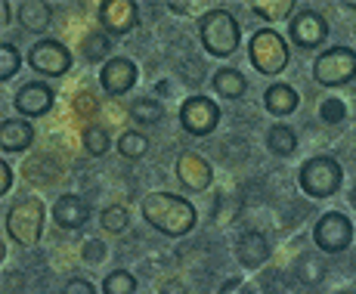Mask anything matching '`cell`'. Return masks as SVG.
I'll return each instance as SVG.
<instances>
[{"label": "cell", "instance_id": "cell-20", "mask_svg": "<svg viewBox=\"0 0 356 294\" xmlns=\"http://www.w3.org/2000/svg\"><path fill=\"white\" fill-rule=\"evenodd\" d=\"M211 84H214V90L220 93L223 99H242L245 90H248V78H245L238 68H220Z\"/></svg>", "mask_w": 356, "mask_h": 294}, {"label": "cell", "instance_id": "cell-36", "mask_svg": "<svg viewBox=\"0 0 356 294\" xmlns=\"http://www.w3.org/2000/svg\"><path fill=\"white\" fill-rule=\"evenodd\" d=\"M10 13H13V3L10 0H0V25H10Z\"/></svg>", "mask_w": 356, "mask_h": 294}, {"label": "cell", "instance_id": "cell-38", "mask_svg": "<svg viewBox=\"0 0 356 294\" xmlns=\"http://www.w3.org/2000/svg\"><path fill=\"white\" fill-rule=\"evenodd\" d=\"M350 202H353V208H356V186L350 189Z\"/></svg>", "mask_w": 356, "mask_h": 294}, {"label": "cell", "instance_id": "cell-9", "mask_svg": "<svg viewBox=\"0 0 356 294\" xmlns=\"http://www.w3.org/2000/svg\"><path fill=\"white\" fill-rule=\"evenodd\" d=\"M180 124L186 133L193 136H208L217 131V124H220V106H217L214 99L208 97H189L186 102L180 106Z\"/></svg>", "mask_w": 356, "mask_h": 294}, {"label": "cell", "instance_id": "cell-30", "mask_svg": "<svg viewBox=\"0 0 356 294\" xmlns=\"http://www.w3.org/2000/svg\"><path fill=\"white\" fill-rule=\"evenodd\" d=\"M319 118H323L325 124H341V121L347 118V102L338 97H325L323 106H319Z\"/></svg>", "mask_w": 356, "mask_h": 294}, {"label": "cell", "instance_id": "cell-2", "mask_svg": "<svg viewBox=\"0 0 356 294\" xmlns=\"http://www.w3.org/2000/svg\"><path fill=\"white\" fill-rule=\"evenodd\" d=\"M44 220H47V208L40 198H19L10 204L6 211V236L22 248H34L44 236Z\"/></svg>", "mask_w": 356, "mask_h": 294}, {"label": "cell", "instance_id": "cell-29", "mask_svg": "<svg viewBox=\"0 0 356 294\" xmlns=\"http://www.w3.org/2000/svg\"><path fill=\"white\" fill-rule=\"evenodd\" d=\"M84 146H87V152H90V155H106L108 152V133H106V127L87 124L84 127Z\"/></svg>", "mask_w": 356, "mask_h": 294}, {"label": "cell", "instance_id": "cell-3", "mask_svg": "<svg viewBox=\"0 0 356 294\" xmlns=\"http://www.w3.org/2000/svg\"><path fill=\"white\" fill-rule=\"evenodd\" d=\"M198 38H202V47L211 53V56H232L238 50V40H242V31H238V22L229 16L227 10H208L202 19H198Z\"/></svg>", "mask_w": 356, "mask_h": 294}, {"label": "cell", "instance_id": "cell-13", "mask_svg": "<svg viewBox=\"0 0 356 294\" xmlns=\"http://www.w3.org/2000/svg\"><path fill=\"white\" fill-rule=\"evenodd\" d=\"M99 84L108 97H121V93H127L130 87L136 84V65L124 56L108 59V63L99 68Z\"/></svg>", "mask_w": 356, "mask_h": 294}, {"label": "cell", "instance_id": "cell-16", "mask_svg": "<svg viewBox=\"0 0 356 294\" xmlns=\"http://www.w3.org/2000/svg\"><path fill=\"white\" fill-rule=\"evenodd\" d=\"M53 220H56L59 229H81L87 220H90V204L81 195H59L56 204H53Z\"/></svg>", "mask_w": 356, "mask_h": 294}, {"label": "cell", "instance_id": "cell-24", "mask_svg": "<svg viewBox=\"0 0 356 294\" xmlns=\"http://www.w3.org/2000/svg\"><path fill=\"white\" fill-rule=\"evenodd\" d=\"M298 279L307 285H319L325 279V266L319 254H300L298 257Z\"/></svg>", "mask_w": 356, "mask_h": 294}, {"label": "cell", "instance_id": "cell-11", "mask_svg": "<svg viewBox=\"0 0 356 294\" xmlns=\"http://www.w3.org/2000/svg\"><path fill=\"white\" fill-rule=\"evenodd\" d=\"M136 13L140 6L134 0H102L99 3V25L106 34H115V38H124L136 28Z\"/></svg>", "mask_w": 356, "mask_h": 294}, {"label": "cell", "instance_id": "cell-10", "mask_svg": "<svg viewBox=\"0 0 356 294\" xmlns=\"http://www.w3.org/2000/svg\"><path fill=\"white\" fill-rule=\"evenodd\" d=\"M289 38L300 50H316L328 38V22L316 10H298V16L289 22Z\"/></svg>", "mask_w": 356, "mask_h": 294}, {"label": "cell", "instance_id": "cell-37", "mask_svg": "<svg viewBox=\"0 0 356 294\" xmlns=\"http://www.w3.org/2000/svg\"><path fill=\"white\" fill-rule=\"evenodd\" d=\"M90 108H93L90 93H81V99H78V112H90Z\"/></svg>", "mask_w": 356, "mask_h": 294}, {"label": "cell", "instance_id": "cell-34", "mask_svg": "<svg viewBox=\"0 0 356 294\" xmlns=\"http://www.w3.org/2000/svg\"><path fill=\"white\" fill-rule=\"evenodd\" d=\"M63 294H97V288L87 279H68L63 285Z\"/></svg>", "mask_w": 356, "mask_h": 294}, {"label": "cell", "instance_id": "cell-35", "mask_svg": "<svg viewBox=\"0 0 356 294\" xmlns=\"http://www.w3.org/2000/svg\"><path fill=\"white\" fill-rule=\"evenodd\" d=\"M10 186H13V168L6 161H0V193H10Z\"/></svg>", "mask_w": 356, "mask_h": 294}, {"label": "cell", "instance_id": "cell-17", "mask_svg": "<svg viewBox=\"0 0 356 294\" xmlns=\"http://www.w3.org/2000/svg\"><path fill=\"white\" fill-rule=\"evenodd\" d=\"M34 142V127L22 118H6L0 124V149L3 152H25Z\"/></svg>", "mask_w": 356, "mask_h": 294}, {"label": "cell", "instance_id": "cell-18", "mask_svg": "<svg viewBox=\"0 0 356 294\" xmlns=\"http://www.w3.org/2000/svg\"><path fill=\"white\" fill-rule=\"evenodd\" d=\"M16 16H19V25L31 34H40L50 28V19H53V10L47 0H22L16 3Z\"/></svg>", "mask_w": 356, "mask_h": 294}, {"label": "cell", "instance_id": "cell-15", "mask_svg": "<svg viewBox=\"0 0 356 294\" xmlns=\"http://www.w3.org/2000/svg\"><path fill=\"white\" fill-rule=\"evenodd\" d=\"M177 177H180V183L186 189H193V193H202V189L211 186V180H214V170H211V164L204 161L202 155L183 152L180 158H177Z\"/></svg>", "mask_w": 356, "mask_h": 294}, {"label": "cell", "instance_id": "cell-4", "mask_svg": "<svg viewBox=\"0 0 356 294\" xmlns=\"http://www.w3.org/2000/svg\"><path fill=\"white\" fill-rule=\"evenodd\" d=\"M344 183V170L334 158L328 155H313L300 164L298 170V186L310 198H332Z\"/></svg>", "mask_w": 356, "mask_h": 294}, {"label": "cell", "instance_id": "cell-5", "mask_svg": "<svg viewBox=\"0 0 356 294\" xmlns=\"http://www.w3.org/2000/svg\"><path fill=\"white\" fill-rule=\"evenodd\" d=\"M248 56H251V65H254L260 74L273 78V74L285 72V65H289V47H285L279 31L260 28L251 34V40H248Z\"/></svg>", "mask_w": 356, "mask_h": 294}, {"label": "cell", "instance_id": "cell-14", "mask_svg": "<svg viewBox=\"0 0 356 294\" xmlns=\"http://www.w3.org/2000/svg\"><path fill=\"white\" fill-rule=\"evenodd\" d=\"M270 254H273V245H270V238H266L264 232L248 229V232L238 236L236 257H238V263H242L245 270H257V266H264L266 261H270Z\"/></svg>", "mask_w": 356, "mask_h": 294}, {"label": "cell", "instance_id": "cell-22", "mask_svg": "<svg viewBox=\"0 0 356 294\" xmlns=\"http://www.w3.org/2000/svg\"><path fill=\"white\" fill-rule=\"evenodd\" d=\"M130 118H134L136 124H159L164 118V106L155 97H140L130 102Z\"/></svg>", "mask_w": 356, "mask_h": 294}, {"label": "cell", "instance_id": "cell-8", "mask_svg": "<svg viewBox=\"0 0 356 294\" xmlns=\"http://www.w3.org/2000/svg\"><path fill=\"white\" fill-rule=\"evenodd\" d=\"M29 65L44 78H63V74L72 68V53L63 40L53 38H40L38 44L29 50Z\"/></svg>", "mask_w": 356, "mask_h": 294}, {"label": "cell", "instance_id": "cell-12", "mask_svg": "<svg viewBox=\"0 0 356 294\" xmlns=\"http://www.w3.org/2000/svg\"><path fill=\"white\" fill-rule=\"evenodd\" d=\"M53 102H56V93L47 84H40V81L19 87L16 97H13V106H16V112L22 118H40V115H47L53 108Z\"/></svg>", "mask_w": 356, "mask_h": 294}, {"label": "cell", "instance_id": "cell-6", "mask_svg": "<svg viewBox=\"0 0 356 294\" xmlns=\"http://www.w3.org/2000/svg\"><path fill=\"white\" fill-rule=\"evenodd\" d=\"M313 78L323 87H344L356 78V53L350 47H332L313 63Z\"/></svg>", "mask_w": 356, "mask_h": 294}, {"label": "cell", "instance_id": "cell-25", "mask_svg": "<svg viewBox=\"0 0 356 294\" xmlns=\"http://www.w3.org/2000/svg\"><path fill=\"white\" fill-rule=\"evenodd\" d=\"M102 294H136V279L127 270H115L102 279Z\"/></svg>", "mask_w": 356, "mask_h": 294}, {"label": "cell", "instance_id": "cell-27", "mask_svg": "<svg viewBox=\"0 0 356 294\" xmlns=\"http://www.w3.org/2000/svg\"><path fill=\"white\" fill-rule=\"evenodd\" d=\"M99 223L106 232H124L130 217H127V208H121V204H112V208H106L99 214Z\"/></svg>", "mask_w": 356, "mask_h": 294}, {"label": "cell", "instance_id": "cell-21", "mask_svg": "<svg viewBox=\"0 0 356 294\" xmlns=\"http://www.w3.org/2000/svg\"><path fill=\"white\" fill-rule=\"evenodd\" d=\"M266 149L273 155H279V158H289L294 149H298V133L289 124H273L270 133H266Z\"/></svg>", "mask_w": 356, "mask_h": 294}, {"label": "cell", "instance_id": "cell-23", "mask_svg": "<svg viewBox=\"0 0 356 294\" xmlns=\"http://www.w3.org/2000/svg\"><path fill=\"white\" fill-rule=\"evenodd\" d=\"M118 152H121V158L136 161V158H143V155L149 152V140L140 131H124L118 136Z\"/></svg>", "mask_w": 356, "mask_h": 294}, {"label": "cell", "instance_id": "cell-19", "mask_svg": "<svg viewBox=\"0 0 356 294\" xmlns=\"http://www.w3.org/2000/svg\"><path fill=\"white\" fill-rule=\"evenodd\" d=\"M298 90L289 84H273V87H266V93H264V106H266V112L270 115H276V118H285V115H291L294 108H298Z\"/></svg>", "mask_w": 356, "mask_h": 294}, {"label": "cell", "instance_id": "cell-33", "mask_svg": "<svg viewBox=\"0 0 356 294\" xmlns=\"http://www.w3.org/2000/svg\"><path fill=\"white\" fill-rule=\"evenodd\" d=\"M217 294H254V288H251V285L245 282L242 276H229L227 282L217 288Z\"/></svg>", "mask_w": 356, "mask_h": 294}, {"label": "cell", "instance_id": "cell-1", "mask_svg": "<svg viewBox=\"0 0 356 294\" xmlns=\"http://www.w3.org/2000/svg\"><path fill=\"white\" fill-rule=\"evenodd\" d=\"M143 217L152 229H159L161 236H170V238H180V236H189L195 229V208L193 202H186L183 195H174V193H152L143 198Z\"/></svg>", "mask_w": 356, "mask_h": 294}, {"label": "cell", "instance_id": "cell-31", "mask_svg": "<svg viewBox=\"0 0 356 294\" xmlns=\"http://www.w3.org/2000/svg\"><path fill=\"white\" fill-rule=\"evenodd\" d=\"M108 50H112V44H108L106 34H90V38L84 40V56L90 59V63H97V59H106Z\"/></svg>", "mask_w": 356, "mask_h": 294}, {"label": "cell", "instance_id": "cell-7", "mask_svg": "<svg viewBox=\"0 0 356 294\" xmlns=\"http://www.w3.org/2000/svg\"><path fill=\"white\" fill-rule=\"evenodd\" d=\"M313 242H316V248L323 254H341L353 242V223L341 211H328L313 227Z\"/></svg>", "mask_w": 356, "mask_h": 294}, {"label": "cell", "instance_id": "cell-32", "mask_svg": "<svg viewBox=\"0 0 356 294\" xmlns=\"http://www.w3.org/2000/svg\"><path fill=\"white\" fill-rule=\"evenodd\" d=\"M81 254H84L87 263H102V261H106V245H102L99 238H90V242H84Z\"/></svg>", "mask_w": 356, "mask_h": 294}, {"label": "cell", "instance_id": "cell-28", "mask_svg": "<svg viewBox=\"0 0 356 294\" xmlns=\"http://www.w3.org/2000/svg\"><path fill=\"white\" fill-rule=\"evenodd\" d=\"M22 65V53L13 44H0V81H10Z\"/></svg>", "mask_w": 356, "mask_h": 294}, {"label": "cell", "instance_id": "cell-26", "mask_svg": "<svg viewBox=\"0 0 356 294\" xmlns=\"http://www.w3.org/2000/svg\"><path fill=\"white\" fill-rule=\"evenodd\" d=\"M251 10H254L257 16H264L266 22H276V19L289 16V13L294 10V0H276V3H264V0H254V3H251Z\"/></svg>", "mask_w": 356, "mask_h": 294}]
</instances>
